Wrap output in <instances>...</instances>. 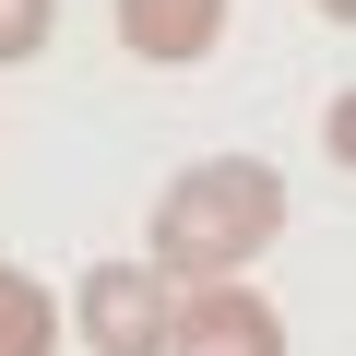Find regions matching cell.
Masks as SVG:
<instances>
[{
	"label": "cell",
	"mask_w": 356,
	"mask_h": 356,
	"mask_svg": "<svg viewBox=\"0 0 356 356\" xmlns=\"http://www.w3.org/2000/svg\"><path fill=\"white\" fill-rule=\"evenodd\" d=\"M273 238H285V178L261 154H202V166H178L166 191H154L143 261L166 285H214V273H250Z\"/></svg>",
	"instance_id": "cell-1"
},
{
	"label": "cell",
	"mask_w": 356,
	"mask_h": 356,
	"mask_svg": "<svg viewBox=\"0 0 356 356\" xmlns=\"http://www.w3.org/2000/svg\"><path fill=\"white\" fill-rule=\"evenodd\" d=\"M166 309H178V285L154 261H95L83 297H72V332L95 356H166Z\"/></svg>",
	"instance_id": "cell-2"
},
{
	"label": "cell",
	"mask_w": 356,
	"mask_h": 356,
	"mask_svg": "<svg viewBox=\"0 0 356 356\" xmlns=\"http://www.w3.org/2000/svg\"><path fill=\"white\" fill-rule=\"evenodd\" d=\"M166 356H285V321H273V297L250 273H214V285H178Z\"/></svg>",
	"instance_id": "cell-3"
},
{
	"label": "cell",
	"mask_w": 356,
	"mask_h": 356,
	"mask_svg": "<svg viewBox=\"0 0 356 356\" xmlns=\"http://www.w3.org/2000/svg\"><path fill=\"white\" fill-rule=\"evenodd\" d=\"M226 13H238V0H107L119 48L154 60V72H202V60L226 48Z\"/></svg>",
	"instance_id": "cell-4"
},
{
	"label": "cell",
	"mask_w": 356,
	"mask_h": 356,
	"mask_svg": "<svg viewBox=\"0 0 356 356\" xmlns=\"http://www.w3.org/2000/svg\"><path fill=\"white\" fill-rule=\"evenodd\" d=\"M48 344H60V309H48V285L0 261V356H48Z\"/></svg>",
	"instance_id": "cell-5"
},
{
	"label": "cell",
	"mask_w": 356,
	"mask_h": 356,
	"mask_svg": "<svg viewBox=\"0 0 356 356\" xmlns=\"http://www.w3.org/2000/svg\"><path fill=\"white\" fill-rule=\"evenodd\" d=\"M60 36V0H0V72H13V60H36Z\"/></svg>",
	"instance_id": "cell-6"
},
{
	"label": "cell",
	"mask_w": 356,
	"mask_h": 356,
	"mask_svg": "<svg viewBox=\"0 0 356 356\" xmlns=\"http://www.w3.org/2000/svg\"><path fill=\"white\" fill-rule=\"evenodd\" d=\"M309 13H321V24H356V0H309Z\"/></svg>",
	"instance_id": "cell-7"
}]
</instances>
